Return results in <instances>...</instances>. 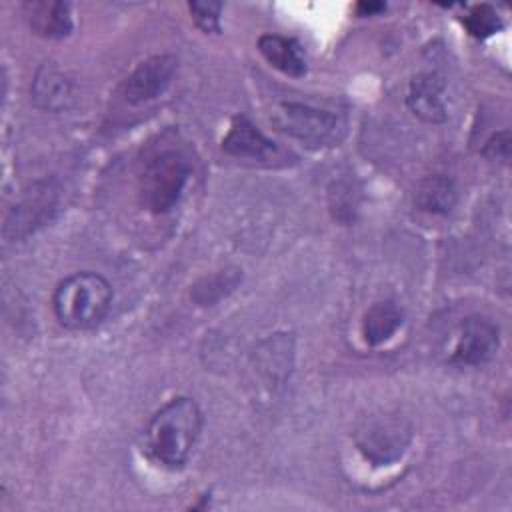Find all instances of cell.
<instances>
[{"mask_svg": "<svg viewBox=\"0 0 512 512\" xmlns=\"http://www.w3.org/2000/svg\"><path fill=\"white\" fill-rule=\"evenodd\" d=\"M192 172L190 154L176 138L158 136L138 162V192L146 210L164 214L176 206Z\"/></svg>", "mask_w": 512, "mask_h": 512, "instance_id": "cell-1", "label": "cell"}, {"mask_svg": "<svg viewBox=\"0 0 512 512\" xmlns=\"http://www.w3.org/2000/svg\"><path fill=\"white\" fill-rule=\"evenodd\" d=\"M202 430V412L188 396L166 402L152 414L144 430L148 454L162 466L178 470L186 464Z\"/></svg>", "mask_w": 512, "mask_h": 512, "instance_id": "cell-2", "label": "cell"}, {"mask_svg": "<svg viewBox=\"0 0 512 512\" xmlns=\"http://www.w3.org/2000/svg\"><path fill=\"white\" fill-rule=\"evenodd\" d=\"M52 304L62 326L88 330L106 318L112 304V286L96 272H76L56 286Z\"/></svg>", "mask_w": 512, "mask_h": 512, "instance_id": "cell-3", "label": "cell"}, {"mask_svg": "<svg viewBox=\"0 0 512 512\" xmlns=\"http://www.w3.org/2000/svg\"><path fill=\"white\" fill-rule=\"evenodd\" d=\"M270 118L280 132L308 146H334L346 130L344 120L336 114L298 102H282Z\"/></svg>", "mask_w": 512, "mask_h": 512, "instance_id": "cell-4", "label": "cell"}, {"mask_svg": "<svg viewBox=\"0 0 512 512\" xmlns=\"http://www.w3.org/2000/svg\"><path fill=\"white\" fill-rule=\"evenodd\" d=\"M356 442L366 458L376 464H388L406 450L410 426L398 416H374L358 428Z\"/></svg>", "mask_w": 512, "mask_h": 512, "instance_id": "cell-5", "label": "cell"}, {"mask_svg": "<svg viewBox=\"0 0 512 512\" xmlns=\"http://www.w3.org/2000/svg\"><path fill=\"white\" fill-rule=\"evenodd\" d=\"M178 60L172 54H156L140 62L120 86V94L128 104H142L160 96L172 82Z\"/></svg>", "mask_w": 512, "mask_h": 512, "instance_id": "cell-6", "label": "cell"}, {"mask_svg": "<svg viewBox=\"0 0 512 512\" xmlns=\"http://www.w3.org/2000/svg\"><path fill=\"white\" fill-rule=\"evenodd\" d=\"M498 344L500 336L496 324L484 316H470L462 324L452 362L462 366L486 364L496 354Z\"/></svg>", "mask_w": 512, "mask_h": 512, "instance_id": "cell-7", "label": "cell"}, {"mask_svg": "<svg viewBox=\"0 0 512 512\" xmlns=\"http://www.w3.org/2000/svg\"><path fill=\"white\" fill-rule=\"evenodd\" d=\"M222 148L236 158L270 160L278 150L248 118L236 116L230 124L228 134L222 140Z\"/></svg>", "mask_w": 512, "mask_h": 512, "instance_id": "cell-8", "label": "cell"}, {"mask_svg": "<svg viewBox=\"0 0 512 512\" xmlns=\"http://www.w3.org/2000/svg\"><path fill=\"white\" fill-rule=\"evenodd\" d=\"M28 26L34 34L50 40L64 38L72 32V14L68 2L34 0L24 4Z\"/></svg>", "mask_w": 512, "mask_h": 512, "instance_id": "cell-9", "label": "cell"}, {"mask_svg": "<svg viewBox=\"0 0 512 512\" xmlns=\"http://www.w3.org/2000/svg\"><path fill=\"white\" fill-rule=\"evenodd\" d=\"M444 82L436 74H420L410 82L406 96L408 108L422 120L438 124L446 120V108L442 102Z\"/></svg>", "mask_w": 512, "mask_h": 512, "instance_id": "cell-10", "label": "cell"}, {"mask_svg": "<svg viewBox=\"0 0 512 512\" xmlns=\"http://www.w3.org/2000/svg\"><path fill=\"white\" fill-rule=\"evenodd\" d=\"M72 98V86L68 78L52 64L46 62L38 68L32 82V100L42 110H62Z\"/></svg>", "mask_w": 512, "mask_h": 512, "instance_id": "cell-11", "label": "cell"}, {"mask_svg": "<svg viewBox=\"0 0 512 512\" xmlns=\"http://www.w3.org/2000/svg\"><path fill=\"white\" fill-rule=\"evenodd\" d=\"M258 50L270 66L288 76H302L306 72L302 48L294 38H286L280 34H262L258 38Z\"/></svg>", "mask_w": 512, "mask_h": 512, "instance_id": "cell-12", "label": "cell"}, {"mask_svg": "<svg viewBox=\"0 0 512 512\" xmlns=\"http://www.w3.org/2000/svg\"><path fill=\"white\" fill-rule=\"evenodd\" d=\"M458 200V190L456 184L444 176V174H434L426 176L414 192V202L420 210L428 214H448Z\"/></svg>", "mask_w": 512, "mask_h": 512, "instance_id": "cell-13", "label": "cell"}, {"mask_svg": "<svg viewBox=\"0 0 512 512\" xmlns=\"http://www.w3.org/2000/svg\"><path fill=\"white\" fill-rule=\"evenodd\" d=\"M402 320L404 314L394 302L386 300L372 304L362 320V336L366 344L378 346L386 342L402 326Z\"/></svg>", "mask_w": 512, "mask_h": 512, "instance_id": "cell-14", "label": "cell"}, {"mask_svg": "<svg viewBox=\"0 0 512 512\" xmlns=\"http://www.w3.org/2000/svg\"><path fill=\"white\" fill-rule=\"evenodd\" d=\"M462 22H464L466 30L474 38H482V40L492 36V34H496L502 28V20H500L498 12L490 4H476V6H472Z\"/></svg>", "mask_w": 512, "mask_h": 512, "instance_id": "cell-15", "label": "cell"}, {"mask_svg": "<svg viewBox=\"0 0 512 512\" xmlns=\"http://www.w3.org/2000/svg\"><path fill=\"white\" fill-rule=\"evenodd\" d=\"M188 10L200 30H204L206 34L220 32V2H188Z\"/></svg>", "mask_w": 512, "mask_h": 512, "instance_id": "cell-16", "label": "cell"}, {"mask_svg": "<svg viewBox=\"0 0 512 512\" xmlns=\"http://www.w3.org/2000/svg\"><path fill=\"white\" fill-rule=\"evenodd\" d=\"M484 156L490 160H508L510 156V132H498L494 134L484 148Z\"/></svg>", "mask_w": 512, "mask_h": 512, "instance_id": "cell-17", "label": "cell"}, {"mask_svg": "<svg viewBox=\"0 0 512 512\" xmlns=\"http://www.w3.org/2000/svg\"><path fill=\"white\" fill-rule=\"evenodd\" d=\"M356 8H358V12H360L362 16H372V14L380 12V10H384L386 6H384L382 2H360Z\"/></svg>", "mask_w": 512, "mask_h": 512, "instance_id": "cell-18", "label": "cell"}]
</instances>
